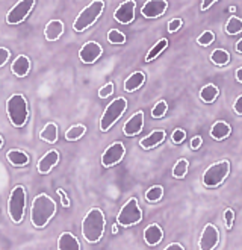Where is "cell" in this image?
Returning a JSON list of instances; mask_svg holds the SVG:
<instances>
[{
    "label": "cell",
    "instance_id": "obj_1",
    "mask_svg": "<svg viewBox=\"0 0 242 250\" xmlns=\"http://www.w3.org/2000/svg\"><path fill=\"white\" fill-rule=\"evenodd\" d=\"M55 214H56V203L50 196L42 193L34 199L32 208H30V222H32L35 228L38 229L45 228Z\"/></svg>",
    "mask_w": 242,
    "mask_h": 250
},
{
    "label": "cell",
    "instance_id": "obj_2",
    "mask_svg": "<svg viewBox=\"0 0 242 250\" xmlns=\"http://www.w3.org/2000/svg\"><path fill=\"white\" fill-rule=\"evenodd\" d=\"M104 226H106V220L103 211L100 208L89 209L82 222V235L85 241L89 244L99 243L103 237Z\"/></svg>",
    "mask_w": 242,
    "mask_h": 250
},
{
    "label": "cell",
    "instance_id": "obj_3",
    "mask_svg": "<svg viewBox=\"0 0 242 250\" xmlns=\"http://www.w3.org/2000/svg\"><path fill=\"white\" fill-rule=\"evenodd\" d=\"M6 114L8 119L15 127H21L26 125L29 111H27V100L23 94H12L6 100Z\"/></svg>",
    "mask_w": 242,
    "mask_h": 250
},
{
    "label": "cell",
    "instance_id": "obj_4",
    "mask_svg": "<svg viewBox=\"0 0 242 250\" xmlns=\"http://www.w3.org/2000/svg\"><path fill=\"white\" fill-rule=\"evenodd\" d=\"M103 9H104L103 0H93V2H91L86 8H83L79 16L76 17V20L73 23V29L76 32L86 31L88 27H91L99 20Z\"/></svg>",
    "mask_w": 242,
    "mask_h": 250
},
{
    "label": "cell",
    "instance_id": "obj_5",
    "mask_svg": "<svg viewBox=\"0 0 242 250\" xmlns=\"http://www.w3.org/2000/svg\"><path fill=\"white\" fill-rule=\"evenodd\" d=\"M26 202H27L26 189L21 185H17L11 191L9 200H8V214L15 225L23 222L24 211H26Z\"/></svg>",
    "mask_w": 242,
    "mask_h": 250
},
{
    "label": "cell",
    "instance_id": "obj_6",
    "mask_svg": "<svg viewBox=\"0 0 242 250\" xmlns=\"http://www.w3.org/2000/svg\"><path fill=\"white\" fill-rule=\"evenodd\" d=\"M126 108H127V100L124 97H117L114 99L111 104L106 106L101 119H100V130L101 132H106L109 130L118 120L120 117L126 112Z\"/></svg>",
    "mask_w": 242,
    "mask_h": 250
},
{
    "label": "cell",
    "instance_id": "obj_7",
    "mask_svg": "<svg viewBox=\"0 0 242 250\" xmlns=\"http://www.w3.org/2000/svg\"><path fill=\"white\" fill-rule=\"evenodd\" d=\"M229 173H230V163L227 159L220 161V163H214L203 173V184L209 188L218 187L227 179Z\"/></svg>",
    "mask_w": 242,
    "mask_h": 250
},
{
    "label": "cell",
    "instance_id": "obj_8",
    "mask_svg": "<svg viewBox=\"0 0 242 250\" xmlns=\"http://www.w3.org/2000/svg\"><path fill=\"white\" fill-rule=\"evenodd\" d=\"M141 220H142V211L138 205V200L135 197H130L123 207H121L117 215V222L123 228H130L133 225H138Z\"/></svg>",
    "mask_w": 242,
    "mask_h": 250
},
{
    "label": "cell",
    "instance_id": "obj_9",
    "mask_svg": "<svg viewBox=\"0 0 242 250\" xmlns=\"http://www.w3.org/2000/svg\"><path fill=\"white\" fill-rule=\"evenodd\" d=\"M34 6H35V0H20V2L15 3L6 14V23L12 26L23 23L27 19L30 11L34 9Z\"/></svg>",
    "mask_w": 242,
    "mask_h": 250
},
{
    "label": "cell",
    "instance_id": "obj_10",
    "mask_svg": "<svg viewBox=\"0 0 242 250\" xmlns=\"http://www.w3.org/2000/svg\"><path fill=\"white\" fill-rule=\"evenodd\" d=\"M126 155V147L123 143H112L108 149H106L101 155V166L109 168V167H114L117 166L121 159L124 158Z\"/></svg>",
    "mask_w": 242,
    "mask_h": 250
},
{
    "label": "cell",
    "instance_id": "obj_11",
    "mask_svg": "<svg viewBox=\"0 0 242 250\" xmlns=\"http://www.w3.org/2000/svg\"><path fill=\"white\" fill-rule=\"evenodd\" d=\"M220 243V232L217 229L215 225H206L202 235H200V240H199V249L200 250H214L217 249Z\"/></svg>",
    "mask_w": 242,
    "mask_h": 250
},
{
    "label": "cell",
    "instance_id": "obj_12",
    "mask_svg": "<svg viewBox=\"0 0 242 250\" xmlns=\"http://www.w3.org/2000/svg\"><path fill=\"white\" fill-rule=\"evenodd\" d=\"M103 53V49L99 42L96 41H88L85 42L83 46L81 47L79 50V58L83 64H94L99 58L101 56Z\"/></svg>",
    "mask_w": 242,
    "mask_h": 250
},
{
    "label": "cell",
    "instance_id": "obj_13",
    "mask_svg": "<svg viewBox=\"0 0 242 250\" xmlns=\"http://www.w3.org/2000/svg\"><path fill=\"white\" fill-rule=\"evenodd\" d=\"M135 9H136L135 0H126V2H123L115 9L114 12L115 21L121 24H130L135 20Z\"/></svg>",
    "mask_w": 242,
    "mask_h": 250
},
{
    "label": "cell",
    "instance_id": "obj_14",
    "mask_svg": "<svg viewBox=\"0 0 242 250\" xmlns=\"http://www.w3.org/2000/svg\"><path fill=\"white\" fill-rule=\"evenodd\" d=\"M166 9H168L166 0H147L141 8V14L145 19H158L163 16Z\"/></svg>",
    "mask_w": 242,
    "mask_h": 250
},
{
    "label": "cell",
    "instance_id": "obj_15",
    "mask_svg": "<svg viewBox=\"0 0 242 250\" xmlns=\"http://www.w3.org/2000/svg\"><path fill=\"white\" fill-rule=\"evenodd\" d=\"M142 127H144V112L138 111V112H135L130 119L124 123L123 132H124L126 137H135V135L141 134Z\"/></svg>",
    "mask_w": 242,
    "mask_h": 250
},
{
    "label": "cell",
    "instance_id": "obj_16",
    "mask_svg": "<svg viewBox=\"0 0 242 250\" xmlns=\"http://www.w3.org/2000/svg\"><path fill=\"white\" fill-rule=\"evenodd\" d=\"M59 163V152L58 150H49L45 153L37 164V168L41 174H47L50 173V170Z\"/></svg>",
    "mask_w": 242,
    "mask_h": 250
},
{
    "label": "cell",
    "instance_id": "obj_17",
    "mask_svg": "<svg viewBox=\"0 0 242 250\" xmlns=\"http://www.w3.org/2000/svg\"><path fill=\"white\" fill-rule=\"evenodd\" d=\"M163 140H165V130L156 129V130L151 132V134H148L145 138H142L140 141V146L144 150H150V149H155L156 146H159Z\"/></svg>",
    "mask_w": 242,
    "mask_h": 250
},
{
    "label": "cell",
    "instance_id": "obj_18",
    "mask_svg": "<svg viewBox=\"0 0 242 250\" xmlns=\"http://www.w3.org/2000/svg\"><path fill=\"white\" fill-rule=\"evenodd\" d=\"M62 34H64V23L60 20H50L45 24L44 37L47 41H56Z\"/></svg>",
    "mask_w": 242,
    "mask_h": 250
},
{
    "label": "cell",
    "instance_id": "obj_19",
    "mask_svg": "<svg viewBox=\"0 0 242 250\" xmlns=\"http://www.w3.org/2000/svg\"><path fill=\"white\" fill-rule=\"evenodd\" d=\"M58 249L59 250H81V243L71 232L60 233L58 238Z\"/></svg>",
    "mask_w": 242,
    "mask_h": 250
},
{
    "label": "cell",
    "instance_id": "obj_20",
    "mask_svg": "<svg viewBox=\"0 0 242 250\" xmlns=\"http://www.w3.org/2000/svg\"><path fill=\"white\" fill-rule=\"evenodd\" d=\"M11 70L15 76H19V78H24L29 70H30V61H29V58L26 55H19L17 58L14 60L12 65H11Z\"/></svg>",
    "mask_w": 242,
    "mask_h": 250
},
{
    "label": "cell",
    "instance_id": "obj_21",
    "mask_svg": "<svg viewBox=\"0 0 242 250\" xmlns=\"http://www.w3.org/2000/svg\"><path fill=\"white\" fill-rule=\"evenodd\" d=\"M162 238H163V232H162L159 225L153 223V225H150V226L145 228V230H144V240H145V243L148 246L159 244L162 241Z\"/></svg>",
    "mask_w": 242,
    "mask_h": 250
},
{
    "label": "cell",
    "instance_id": "obj_22",
    "mask_svg": "<svg viewBox=\"0 0 242 250\" xmlns=\"http://www.w3.org/2000/svg\"><path fill=\"white\" fill-rule=\"evenodd\" d=\"M232 134V127L229 123H225L222 120H218L215 122L214 125H212L210 127V137L217 140V141H221V140H225L227 137H229Z\"/></svg>",
    "mask_w": 242,
    "mask_h": 250
},
{
    "label": "cell",
    "instance_id": "obj_23",
    "mask_svg": "<svg viewBox=\"0 0 242 250\" xmlns=\"http://www.w3.org/2000/svg\"><path fill=\"white\" fill-rule=\"evenodd\" d=\"M145 82V75L142 71H135L132 75L124 81V90L127 93H133L136 90H140V88L144 85Z\"/></svg>",
    "mask_w": 242,
    "mask_h": 250
},
{
    "label": "cell",
    "instance_id": "obj_24",
    "mask_svg": "<svg viewBox=\"0 0 242 250\" xmlns=\"http://www.w3.org/2000/svg\"><path fill=\"white\" fill-rule=\"evenodd\" d=\"M6 158L8 161L15 166V167H23V166H27L29 164V156L26 152L23 150H19V149H12L6 153Z\"/></svg>",
    "mask_w": 242,
    "mask_h": 250
},
{
    "label": "cell",
    "instance_id": "obj_25",
    "mask_svg": "<svg viewBox=\"0 0 242 250\" xmlns=\"http://www.w3.org/2000/svg\"><path fill=\"white\" fill-rule=\"evenodd\" d=\"M40 138L45 143H49V144L56 143L58 141V125L53 122L45 125L40 132Z\"/></svg>",
    "mask_w": 242,
    "mask_h": 250
},
{
    "label": "cell",
    "instance_id": "obj_26",
    "mask_svg": "<svg viewBox=\"0 0 242 250\" xmlns=\"http://www.w3.org/2000/svg\"><path fill=\"white\" fill-rule=\"evenodd\" d=\"M218 96H220V90L214 83H207L200 90V99L204 104H214Z\"/></svg>",
    "mask_w": 242,
    "mask_h": 250
},
{
    "label": "cell",
    "instance_id": "obj_27",
    "mask_svg": "<svg viewBox=\"0 0 242 250\" xmlns=\"http://www.w3.org/2000/svg\"><path fill=\"white\" fill-rule=\"evenodd\" d=\"M210 61L214 62L215 65H218V67H224V65H227L230 62V55L227 50L218 47V49H215L214 52L210 53Z\"/></svg>",
    "mask_w": 242,
    "mask_h": 250
},
{
    "label": "cell",
    "instance_id": "obj_28",
    "mask_svg": "<svg viewBox=\"0 0 242 250\" xmlns=\"http://www.w3.org/2000/svg\"><path fill=\"white\" fill-rule=\"evenodd\" d=\"M166 46H168V40H165V38H162V40H159L153 47L150 49V52L147 53V56H145V61L147 62H151L153 60H156V58L166 49Z\"/></svg>",
    "mask_w": 242,
    "mask_h": 250
},
{
    "label": "cell",
    "instance_id": "obj_29",
    "mask_svg": "<svg viewBox=\"0 0 242 250\" xmlns=\"http://www.w3.org/2000/svg\"><path fill=\"white\" fill-rule=\"evenodd\" d=\"M225 32L229 35H239L242 32V19L236 17V16H232L229 20L225 23Z\"/></svg>",
    "mask_w": 242,
    "mask_h": 250
},
{
    "label": "cell",
    "instance_id": "obj_30",
    "mask_svg": "<svg viewBox=\"0 0 242 250\" xmlns=\"http://www.w3.org/2000/svg\"><path fill=\"white\" fill-rule=\"evenodd\" d=\"M188 167H189V163H188V159L185 158H180L177 163L174 164L173 167V176L176 179H183L186 173H188Z\"/></svg>",
    "mask_w": 242,
    "mask_h": 250
},
{
    "label": "cell",
    "instance_id": "obj_31",
    "mask_svg": "<svg viewBox=\"0 0 242 250\" xmlns=\"http://www.w3.org/2000/svg\"><path fill=\"white\" fill-rule=\"evenodd\" d=\"M85 132H86V126H83V125H74V126H71L65 132V138L68 141H78V140H81L85 135Z\"/></svg>",
    "mask_w": 242,
    "mask_h": 250
},
{
    "label": "cell",
    "instance_id": "obj_32",
    "mask_svg": "<svg viewBox=\"0 0 242 250\" xmlns=\"http://www.w3.org/2000/svg\"><path fill=\"white\" fill-rule=\"evenodd\" d=\"M163 196V188L161 185H155L145 191V200L148 202H159Z\"/></svg>",
    "mask_w": 242,
    "mask_h": 250
},
{
    "label": "cell",
    "instance_id": "obj_33",
    "mask_svg": "<svg viewBox=\"0 0 242 250\" xmlns=\"http://www.w3.org/2000/svg\"><path fill=\"white\" fill-rule=\"evenodd\" d=\"M168 111V104L165 100H159L158 104L155 105V108L151 109V117L153 119H162V117Z\"/></svg>",
    "mask_w": 242,
    "mask_h": 250
},
{
    "label": "cell",
    "instance_id": "obj_34",
    "mask_svg": "<svg viewBox=\"0 0 242 250\" xmlns=\"http://www.w3.org/2000/svg\"><path fill=\"white\" fill-rule=\"evenodd\" d=\"M108 41L111 44H124L126 42V35L120 32L118 29H111L108 32Z\"/></svg>",
    "mask_w": 242,
    "mask_h": 250
},
{
    "label": "cell",
    "instance_id": "obj_35",
    "mask_svg": "<svg viewBox=\"0 0 242 250\" xmlns=\"http://www.w3.org/2000/svg\"><path fill=\"white\" fill-rule=\"evenodd\" d=\"M214 41H215V34L212 31H204L199 38H197V42H199L200 46H204V47L210 46Z\"/></svg>",
    "mask_w": 242,
    "mask_h": 250
},
{
    "label": "cell",
    "instance_id": "obj_36",
    "mask_svg": "<svg viewBox=\"0 0 242 250\" xmlns=\"http://www.w3.org/2000/svg\"><path fill=\"white\" fill-rule=\"evenodd\" d=\"M114 93V83L109 82V83H106L100 88V91H99V97L101 99H106V97H109L111 94Z\"/></svg>",
    "mask_w": 242,
    "mask_h": 250
},
{
    "label": "cell",
    "instance_id": "obj_37",
    "mask_svg": "<svg viewBox=\"0 0 242 250\" xmlns=\"http://www.w3.org/2000/svg\"><path fill=\"white\" fill-rule=\"evenodd\" d=\"M186 138V134H185V130L183 129H176L173 132V135H171V140L174 144H180V143H183Z\"/></svg>",
    "mask_w": 242,
    "mask_h": 250
},
{
    "label": "cell",
    "instance_id": "obj_38",
    "mask_svg": "<svg viewBox=\"0 0 242 250\" xmlns=\"http://www.w3.org/2000/svg\"><path fill=\"white\" fill-rule=\"evenodd\" d=\"M233 218H235V212L230 208L224 211V222H225V228L227 229H232V226H233Z\"/></svg>",
    "mask_w": 242,
    "mask_h": 250
},
{
    "label": "cell",
    "instance_id": "obj_39",
    "mask_svg": "<svg viewBox=\"0 0 242 250\" xmlns=\"http://www.w3.org/2000/svg\"><path fill=\"white\" fill-rule=\"evenodd\" d=\"M11 56V52L6 47H0V67H3Z\"/></svg>",
    "mask_w": 242,
    "mask_h": 250
},
{
    "label": "cell",
    "instance_id": "obj_40",
    "mask_svg": "<svg viewBox=\"0 0 242 250\" xmlns=\"http://www.w3.org/2000/svg\"><path fill=\"white\" fill-rule=\"evenodd\" d=\"M180 26H182V20H180V19H174V20H171V21L168 23V32H170V34L177 32L179 29H180Z\"/></svg>",
    "mask_w": 242,
    "mask_h": 250
},
{
    "label": "cell",
    "instance_id": "obj_41",
    "mask_svg": "<svg viewBox=\"0 0 242 250\" xmlns=\"http://www.w3.org/2000/svg\"><path fill=\"white\" fill-rule=\"evenodd\" d=\"M202 143H203V138H202L200 135H195V137L191 140V149H192V150L200 149V147H202Z\"/></svg>",
    "mask_w": 242,
    "mask_h": 250
},
{
    "label": "cell",
    "instance_id": "obj_42",
    "mask_svg": "<svg viewBox=\"0 0 242 250\" xmlns=\"http://www.w3.org/2000/svg\"><path fill=\"white\" fill-rule=\"evenodd\" d=\"M233 111H235L238 115H242V94L235 100V104H233Z\"/></svg>",
    "mask_w": 242,
    "mask_h": 250
},
{
    "label": "cell",
    "instance_id": "obj_43",
    "mask_svg": "<svg viewBox=\"0 0 242 250\" xmlns=\"http://www.w3.org/2000/svg\"><path fill=\"white\" fill-rule=\"evenodd\" d=\"M58 196L60 197V202H62L64 207H70V200H68V197H67L64 189H58Z\"/></svg>",
    "mask_w": 242,
    "mask_h": 250
},
{
    "label": "cell",
    "instance_id": "obj_44",
    "mask_svg": "<svg viewBox=\"0 0 242 250\" xmlns=\"http://www.w3.org/2000/svg\"><path fill=\"white\" fill-rule=\"evenodd\" d=\"M165 250H185V247L182 244H179V243H171L170 246L165 247Z\"/></svg>",
    "mask_w": 242,
    "mask_h": 250
},
{
    "label": "cell",
    "instance_id": "obj_45",
    "mask_svg": "<svg viewBox=\"0 0 242 250\" xmlns=\"http://www.w3.org/2000/svg\"><path fill=\"white\" fill-rule=\"evenodd\" d=\"M215 2H218V0H203V3H202V11H206L209 9L212 5H214Z\"/></svg>",
    "mask_w": 242,
    "mask_h": 250
},
{
    "label": "cell",
    "instance_id": "obj_46",
    "mask_svg": "<svg viewBox=\"0 0 242 250\" xmlns=\"http://www.w3.org/2000/svg\"><path fill=\"white\" fill-rule=\"evenodd\" d=\"M235 75H236V81L242 83V67H239V68L236 70V73H235Z\"/></svg>",
    "mask_w": 242,
    "mask_h": 250
},
{
    "label": "cell",
    "instance_id": "obj_47",
    "mask_svg": "<svg viewBox=\"0 0 242 250\" xmlns=\"http://www.w3.org/2000/svg\"><path fill=\"white\" fill-rule=\"evenodd\" d=\"M235 49H236V52H239V53H242V38L236 42V46H235Z\"/></svg>",
    "mask_w": 242,
    "mask_h": 250
},
{
    "label": "cell",
    "instance_id": "obj_48",
    "mask_svg": "<svg viewBox=\"0 0 242 250\" xmlns=\"http://www.w3.org/2000/svg\"><path fill=\"white\" fill-rule=\"evenodd\" d=\"M112 233H118V226L117 225L112 226Z\"/></svg>",
    "mask_w": 242,
    "mask_h": 250
},
{
    "label": "cell",
    "instance_id": "obj_49",
    "mask_svg": "<svg viewBox=\"0 0 242 250\" xmlns=\"http://www.w3.org/2000/svg\"><path fill=\"white\" fill-rule=\"evenodd\" d=\"M229 11H230V12H235V11H236V8H235V6H230V8H229Z\"/></svg>",
    "mask_w": 242,
    "mask_h": 250
},
{
    "label": "cell",
    "instance_id": "obj_50",
    "mask_svg": "<svg viewBox=\"0 0 242 250\" xmlns=\"http://www.w3.org/2000/svg\"><path fill=\"white\" fill-rule=\"evenodd\" d=\"M3 146V138H2V135H0V147Z\"/></svg>",
    "mask_w": 242,
    "mask_h": 250
}]
</instances>
